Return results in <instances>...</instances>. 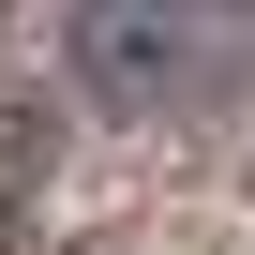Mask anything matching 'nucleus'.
<instances>
[{
    "label": "nucleus",
    "instance_id": "obj_1",
    "mask_svg": "<svg viewBox=\"0 0 255 255\" xmlns=\"http://www.w3.org/2000/svg\"><path fill=\"white\" fill-rule=\"evenodd\" d=\"M60 45L90 60V90H105V105H165V75H180V45H195V30H165V15H75Z\"/></svg>",
    "mask_w": 255,
    "mask_h": 255
}]
</instances>
